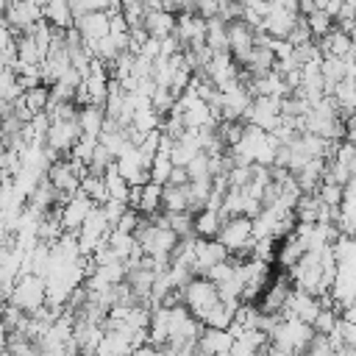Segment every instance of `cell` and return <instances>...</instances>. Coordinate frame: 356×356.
Listing matches in <instances>:
<instances>
[{
  "label": "cell",
  "mask_w": 356,
  "mask_h": 356,
  "mask_svg": "<svg viewBox=\"0 0 356 356\" xmlns=\"http://www.w3.org/2000/svg\"><path fill=\"white\" fill-rule=\"evenodd\" d=\"M95 203L78 189L75 195H70L67 200H61V228L64 234H78L81 225L86 222V217L92 214Z\"/></svg>",
  "instance_id": "14"
},
{
  "label": "cell",
  "mask_w": 356,
  "mask_h": 356,
  "mask_svg": "<svg viewBox=\"0 0 356 356\" xmlns=\"http://www.w3.org/2000/svg\"><path fill=\"white\" fill-rule=\"evenodd\" d=\"M328 97L334 100V106H337L339 114H350V117L356 114V83L350 78H345L342 83H337Z\"/></svg>",
  "instance_id": "28"
},
{
  "label": "cell",
  "mask_w": 356,
  "mask_h": 356,
  "mask_svg": "<svg viewBox=\"0 0 356 356\" xmlns=\"http://www.w3.org/2000/svg\"><path fill=\"white\" fill-rule=\"evenodd\" d=\"M161 192H164V186H159V184H145L142 192H139L136 211H139L142 217H156V214H161V211H164V209H161Z\"/></svg>",
  "instance_id": "30"
},
{
  "label": "cell",
  "mask_w": 356,
  "mask_h": 356,
  "mask_svg": "<svg viewBox=\"0 0 356 356\" xmlns=\"http://www.w3.org/2000/svg\"><path fill=\"white\" fill-rule=\"evenodd\" d=\"M298 19H300L298 3H286V0L284 3H270V14L264 17L261 31L270 39H275V42H286L289 33H292V28L298 25Z\"/></svg>",
  "instance_id": "7"
},
{
  "label": "cell",
  "mask_w": 356,
  "mask_h": 356,
  "mask_svg": "<svg viewBox=\"0 0 356 356\" xmlns=\"http://www.w3.org/2000/svg\"><path fill=\"white\" fill-rule=\"evenodd\" d=\"M320 253H323V250H320ZM320 253H306V256L289 270V278H292V286H295V289L309 292V295H325V292H328Z\"/></svg>",
  "instance_id": "5"
},
{
  "label": "cell",
  "mask_w": 356,
  "mask_h": 356,
  "mask_svg": "<svg viewBox=\"0 0 356 356\" xmlns=\"http://www.w3.org/2000/svg\"><path fill=\"white\" fill-rule=\"evenodd\" d=\"M281 120H284V114H281V100L278 97H253V103L245 114V122L261 128L264 134H273Z\"/></svg>",
  "instance_id": "12"
},
{
  "label": "cell",
  "mask_w": 356,
  "mask_h": 356,
  "mask_svg": "<svg viewBox=\"0 0 356 356\" xmlns=\"http://www.w3.org/2000/svg\"><path fill=\"white\" fill-rule=\"evenodd\" d=\"M75 28H78V33L83 36V42L97 44L100 39H106V36H108L111 19H108V14H106V11H95V14H86V17L75 19Z\"/></svg>",
  "instance_id": "18"
},
{
  "label": "cell",
  "mask_w": 356,
  "mask_h": 356,
  "mask_svg": "<svg viewBox=\"0 0 356 356\" xmlns=\"http://www.w3.org/2000/svg\"><path fill=\"white\" fill-rule=\"evenodd\" d=\"M186 175H189V181H211V156L209 153L195 156L186 167Z\"/></svg>",
  "instance_id": "37"
},
{
  "label": "cell",
  "mask_w": 356,
  "mask_h": 356,
  "mask_svg": "<svg viewBox=\"0 0 356 356\" xmlns=\"http://www.w3.org/2000/svg\"><path fill=\"white\" fill-rule=\"evenodd\" d=\"M203 153V145H200V136H197V131H186L181 139H175L172 142V147H170V159H172V164L175 167H189V161L195 159V156H200Z\"/></svg>",
  "instance_id": "20"
},
{
  "label": "cell",
  "mask_w": 356,
  "mask_h": 356,
  "mask_svg": "<svg viewBox=\"0 0 356 356\" xmlns=\"http://www.w3.org/2000/svg\"><path fill=\"white\" fill-rule=\"evenodd\" d=\"M81 192L95 203V206H103L108 197H106V181H103V175H92V172H86L83 178H81Z\"/></svg>",
  "instance_id": "32"
},
{
  "label": "cell",
  "mask_w": 356,
  "mask_h": 356,
  "mask_svg": "<svg viewBox=\"0 0 356 356\" xmlns=\"http://www.w3.org/2000/svg\"><path fill=\"white\" fill-rule=\"evenodd\" d=\"M350 39H353V47H356V22H353V28H350Z\"/></svg>",
  "instance_id": "43"
},
{
  "label": "cell",
  "mask_w": 356,
  "mask_h": 356,
  "mask_svg": "<svg viewBox=\"0 0 356 356\" xmlns=\"http://www.w3.org/2000/svg\"><path fill=\"white\" fill-rule=\"evenodd\" d=\"M78 142H81L78 117L53 120V122H50V131H47V136H44V145H47V150H50L56 159H67Z\"/></svg>",
  "instance_id": "8"
},
{
  "label": "cell",
  "mask_w": 356,
  "mask_h": 356,
  "mask_svg": "<svg viewBox=\"0 0 356 356\" xmlns=\"http://www.w3.org/2000/svg\"><path fill=\"white\" fill-rule=\"evenodd\" d=\"M161 209L170 211V214L189 211V184H184V186L167 184L164 192H161Z\"/></svg>",
  "instance_id": "27"
},
{
  "label": "cell",
  "mask_w": 356,
  "mask_h": 356,
  "mask_svg": "<svg viewBox=\"0 0 356 356\" xmlns=\"http://www.w3.org/2000/svg\"><path fill=\"white\" fill-rule=\"evenodd\" d=\"M184 306L189 309V314L195 320H206V314L220 303V289L206 278V275H195L184 289Z\"/></svg>",
  "instance_id": "4"
},
{
  "label": "cell",
  "mask_w": 356,
  "mask_h": 356,
  "mask_svg": "<svg viewBox=\"0 0 356 356\" xmlns=\"http://www.w3.org/2000/svg\"><path fill=\"white\" fill-rule=\"evenodd\" d=\"M6 150H8V147H6V142H3V139H0V159H3V156H6Z\"/></svg>",
  "instance_id": "42"
},
{
  "label": "cell",
  "mask_w": 356,
  "mask_h": 356,
  "mask_svg": "<svg viewBox=\"0 0 356 356\" xmlns=\"http://www.w3.org/2000/svg\"><path fill=\"white\" fill-rule=\"evenodd\" d=\"M42 11H44V22H47L50 28H56V31H70V28H75V17H72L70 3L53 0V3H44Z\"/></svg>",
  "instance_id": "26"
},
{
  "label": "cell",
  "mask_w": 356,
  "mask_h": 356,
  "mask_svg": "<svg viewBox=\"0 0 356 356\" xmlns=\"http://www.w3.org/2000/svg\"><path fill=\"white\" fill-rule=\"evenodd\" d=\"M22 103H25V108L31 114H44L47 106H50V86L42 83V86H36L31 92H22Z\"/></svg>",
  "instance_id": "33"
},
{
  "label": "cell",
  "mask_w": 356,
  "mask_h": 356,
  "mask_svg": "<svg viewBox=\"0 0 356 356\" xmlns=\"http://www.w3.org/2000/svg\"><path fill=\"white\" fill-rule=\"evenodd\" d=\"M156 353H159V350H156V348H153V345L147 342V345H142V348H136V350H134L131 356H156Z\"/></svg>",
  "instance_id": "38"
},
{
  "label": "cell",
  "mask_w": 356,
  "mask_h": 356,
  "mask_svg": "<svg viewBox=\"0 0 356 356\" xmlns=\"http://www.w3.org/2000/svg\"><path fill=\"white\" fill-rule=\"evenodd\" d=\"M103 181H106V197H108V200H114V203H125V206H128L131 184L117 172V164H111V167L106 170Z\"/></svg>",
  "instance_id": "29"
},
{
  "label": "cell",
  "mask_w": 356,
  "mask_h": 356,
  "mask_svg": "<svg viewBox=\"0 0 356 356\" xmlns=\"http://www.w3.org/2000/svg\"><path fill=\"white\" fill-rule=\"evenodd\" d=\"M334 356H356V345H345V348H339Z\"/></svg>",
  "instance_id": "41"
},
{
  "label": "cell",
  "mask_w": 356,
  "mask_h": 356,
  "mask_svg": "<svg viewBox=\"0 0 356 356\" xmlns=\"http://www.w3.org/2000/svg\"><path fill=\"white\" fill-rule=\"evenodd\" d=\"M89 170L83 167V164H78L75 159H56L53 164H50V170H47V181H50V186L58 192V195H75L78 189H81V178L86 175Z\"/></svg>",
  "instance_id": "9"
},
{
  "label": "cell",
  "mask_w": 356,
  "mask_h": 356,
  "mask_svg": "<svg viewBox=\"0 0 356 356\" xmlns=\"http://www.w3.org/2000/svg\"><path fill=\"white\" fill-rule=\"evenodd\" d=\"M145 17H147L145 3H122V19H125L128 31H142L145 28Z\"/></svg>",
  "instance_id": "35"
},
{
  "label": "cell",
  "mask_w": 356,
  "mask_h": 356,
  "mask_svg": "<svg viewBox=\"0 0 356 356\" xmlns=\"http://www.w3.org/2000/svg\"><path fill=\"white\" fill-rule=\"evenodd\" d=\"M292 278L289 273H275L264 289V295L259 298V312L267 314V317H281L284 309H286V300L292 295Z\"/></svg>",
  "instance_id": "10"
},
{
  "label": "cell",
  "mask_w": 356,
  "mask_h": 356,
  "mask_svg": "<svg viewBox=\"0 0 356 356\" xmlns=\"http://www.w3.org/2000/svg\"><path fill=\"white\" fill-rule=\"evenodd\" d=\"M303 19H306V25H309V31H312V39H323V36H325V33H331V31H334V25H337V22H334L325 11H320V8H317V11H312V14H309V17H303Z\"/></svg>",
  "instance_id": "34"
},
{
  "label": "cell",
  "mask_w": 356,
  "mask_h": 356,
  "mask_svg": "<svg viewBox=\"0 0 356 356\" xmlns=\"http://www.w3.org/2000/svg\"><path fill=\"white\" fill-rule=\"evenodd\" d=\"M111 231H114V228H111L106 211H103L100 206H95L92 214L86 217V222H83L81 231H78V248H81V256H92L97 248H103V245L108 242Z\"/></svg>",
  "instance_id": "6"
},
{
  "label": "cell",
  "mask_w": 356,
  "mask_h": 356,
  "mask_svg": "<svg viewBox=\"0 0 356 356\" xmlns=\"http://www.w3.org/2000/svg\"><path fill=\"white\" fill-rule=\"evenodd\" d=\"M320 44V53H323V58H345L350 50H353V39H350V33L348 31H342V28H337L334 25V31L331 33H325L323 39H317Z\"/></svg>",
  "instance_id": "21"
},
{
  "label": "cell",
  "mask_w": 356,
  "mask_h": 356,
  "mask_svg": "<svg viewBox=\"0 0 356 356\" xmlns=\"http://www.w3.org/2000/svg\"><path fill=\"white\" fill-rule=\"evenodd\" d=\"M114 164H117V172H120L131 186H145V184H150V161L142 156L139 147L128 145V147L114 159Z\"/></svg>",
  "instance_id": "11"
},
{
  "label": "cell",
  "mask_w": 356,
  "mask_h": 356,
  "mask_svg": "<svg viewBox=\"0 0 356 356\" xmlns=\"http://www.w3.org/2000/svg\"><path fill=\"white\" fill-rule=\"evenodd\" d=\"M8 303H14L17 309H22L25 314H33L42 306H47V284H44V278H39L33 273L19 275L14 281V286H11Z\"/></svg>",
  "instance_id": "3"
},
{
  "label": "cell",
  "mask_w": 356,
  "mask_h": 356,
  "mask_svg": "<svg viewBox=\"0 0 356 356\" xmlns=\"http://www.w3.org/2000/svg\"><path fill=\"white\" fill-rule=\"evenodd\" d=\"M264 356H292V353H286V350H281V348H275L273 342L264 348Z\"/></svg>",
  "instance_id": "39"
},
{
  "label": "cell",
  "mask_w": 356,
  "mask_h": 356,
  "mask_svg": "<svg viewBox=\"0 0 356 356\" xmlns=\"http://www.w3.org/2000/svg\"><path fill=\"white\" fill-rule=\"evenodd\" d=\"M0 356H11V353H8V350H3V353H0Z\"/></svg>",
  "instance_id": "44"
},
{
  "label": "cell",
  "mask_w": 356,
  "mask_h": 356,
  "mask_svg": "<svg viewBox=\"0 0 356 356\" xmlns=\"http://www.w3.org/2000/svg\"><path fill=\"white\" fill-rule=\"evenodd\" d=\"M206 47L211 53H228V22L220 17L206 22Z\"/></svg>",
  "instance_id": "31"
},
{
  "label": "cell",
  "mask_w": 356,
  "mask_h": 356,
  "mask_svg": "<svg viewBox=\"0 0 356 356\" xmlns=\"http://www.w3.org/2000/svg\"><path fill=\"white\" fill-rule=\"evenodd\" d=\"M323 312V306H320V298L317 295H309V292H300V289H292V295H289V300H286V309H284V314L281 317H295V320H300V323H314L317 320V314Z\"/></svg>",
  "instance_id": "17"
},
{
  "label": "cell",
  "mask_w": 356,
  "mask_h": 356,
  "mask_svg": "<svg viewBox=\"0 0 356 356\" xmlns=\"http://www.w3.org/2000/svg\"><path fill=\"white\" fill-rule=\"evenodd\" d=\"M303 256H306V245H303V239H300L298 231H292V234H289L286 239H281V245L275 248V261H278L281 267H286V270H292Z\"/></svg>",
  "instance_id": "25"
},
{
  "label": "cell",
  "mask_w": 356,
  "mask_h": 356,
  "mask_svg": "<svg viewBox=\"0 0 356 356\" xmlns=\"http://www.w3.org/2000/svg\"><path fill=\"white\" fill-rule=\"evenodd\" d=\"M136 242H139V248H142L145 256L170 264L172 250H175V245H178V236H175L170 228L153 222L150 217H142V222H139V228H136Z\"/></svg>",
  "instance_id": "1"
},
{
  "label": "cell",
  "mask_w": 356,
  "mask_h": 356,
  "mask_svg": "<svg viewBox=\"0 0 356 356\" xmlns=\"http://www.w3.org/2000/svg\"><path fill=\"white\" fill-rule=\"evenodd\" d=\"M197 350L209 356H231L234 350V334L231 331H217V328H203L197 339Z\"/></svg>",
  "instance_id": "19"
},
{
  "label": "cell",
  "mask_w": 356,
  "mask_h": 356,
  "mask_svg": "<svg viewBox=\"0 0 356 356\" xmlns=\"http://www.w3.org/2000/svg\"><path fill=\"white\" fill-rule=\"evenodd\" d=\"M44 19V11L42 6L36 3H8L6 6V14H3V22L19 36V33H31L39 22Z\"/></svg>",
  "instance_id": "13"
},
{
  "label": "cell",
  "mask_w": 356,
  "mask_h": 356,
  "mask_svg": "<svg viewBox=\"0 0 356 356\" xmlns=\"http://www.w3.org/2000/svg\"><path fill=\"white\" fill-rule=\"evenodd\" d=\"M147 342L153 348H164L170 342V309L153 306L150 309V325H147Z\"/></svg>",
  "instance_id": "24"
},
{
  "label": "cell",
  "mask_w": 356,
  "mask_h": 356,
  "mask_svg": "<svg viewBox=\"0 0 356 356\" xmlns=\"http://www.w3.org/2000/svg\"><path fill=\"white\" fill-rule=\"evenodd\" d=\"M78 125H81V136L86 139H100L103 128H106V108L100 106H83L78 108Z\"/></svg>",
  "instance_id": "23"
},
{
  "label": "cell",
  "mask_w": 356,
  "mask_h": 356,
  "mask_svg": "<svg viewBox=\"0 0 356 356\" xmlns=\"http://www.w3.org/2000/svg\"><path fill=\"white\" fill-rule=\"evenodd\" d=\"M339 320H342V317H339V314L334 312V306H331V309H323V312L317 314V320L312 323V328H314L317 337H331V334L337 331Z\"/></svg>",
  "instance_id": "36"
},
{
  "label": "cell",
  "mask_w": 356,
  "mask_h": 356,
  "mask_svg": "<svg viewBox=\"0 0 356 356\" xmlns=\"http://www.w3.org/2000/svg\"><path fill=\"white\" fill-rule=\"evenodd\" d=\"M6 345H8V328H6L3 320H0V353L6 350Z\"/></svg>",
  "instance_id": "40"
},
{
  "label": "cell",
  "mask_w": 356,
  "mask_h": 356,
  "mask_svg": "<svg viewBox=\"0 0 356 356\" xmlns=\"http://www.w3.org/2000/svg\"><path fill=\"white\" fill-rule=\"evenodd\" d=\"M231 253L222 248L220 239H197L195 242V259H192V273L195 275H209L211 267L222 264Z\"/></svg>",
  "instance_id": "16"
},
{
  "label": "cell",
  "mask_w": 356,
  "mask_h": 356,
  "mask_svg": "<svg viewBox=\"0 0 356 356\" xmlns=\"http://www.w3.org/2000/svg\"><path fill=\"white\" fill-rule=\"evenodd\" d=\"M314 337H317V334H314V328H312L309 323H300V320H295V317H281V323H278L275 331L270 334V342H273L275 348L292 353V356H303V353L312 348Z\"/></svg>",
  "instance_id": "2"
},
{
  "label": "cell",
  "mask_w": 356,
  "mask_h": 356,
  "mask_svg": "<svg viewBox=\"0 0 356 356\" xmlns=\"http://www.w3.org/2000/svg\"><path fill=\"white\" fill-rule=\"evenodd\" d=\"M253 47H256V31L242 19L228 22V53H231V58L236 64H245L250 58Z\"/></svg>",
  "instance_id": "15"
},
{
  "label": "cell",
  "mask_w": 356,
  "mask_h": 356,
  "mask_svg": "<svg viewBox=\"0 0 356 356\" xmlns=\"http://www.w3.org/2000/svg\"><path fill=\"white\" fill-rule=\"evenodd\" d=\"M225 220H228V217H225L220 209L206 206L203 211L195 214V236H197V239H217Z\"/></svg>",
  "instance_id": "22"
}]
</instances>
